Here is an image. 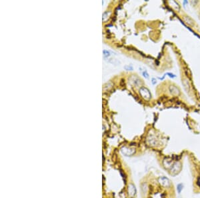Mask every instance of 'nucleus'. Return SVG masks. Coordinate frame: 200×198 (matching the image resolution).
I'll use <instances>...</instances> for the list:
<instances>
[{
    "label": "nucleus",
    "mask_w": 200,
    "mask_h": 198,
    "mask_svg": "<svg viewBox=\"0 0 200 198\" xmlns=\"http://www.w3.org/2000/svg\"><path fill=\"white\" fill-rule=\"evenodd\" d=\"M181 169V164L180 161H176L175 163H173L170 169L171 175H172L173 176H177L180 173Z\"/></svg>",
    "instance_id": "nucleus-1"
},
{
    "label": "nucleus",
    "mask_w": 200,
    "mask_h": 198,
    "mask_svg": "<svg viewBox=\"0 0 200 198\" xmlns=\"http://www.w3.org/2000/svg\"><path fill=\"white\" fill-rule=\"evenodd\" d=\"M140 95H141L143 99H145V100H150L151 98V93L149 91L148 88H145V87H141L140 89Z\"/></svg>",
    "instance_id": "nucleus-2"
},
{
    "label": "nucleus",
    "mask_w": 200,
    "mask_h": 198,
    "mask_svg": "<svg viewBox=\"0 0 200 198\" xmlns=\"http://www.w3.org/2000/svg\"><path fill=\"white\" fill-rule=\"evenodd\" d=\"M158 182L163 188H170L171 186V181L166 177L162 176L158 178Z\"/></svg>",
    "instance_id": "nucleus-3"
},
{
    "label": "nucleus",
    "mask_w": 200,
    "mask_h": 198,
    "mask_svg": "<svg viewBox=\"0 0 200 198\" xmlns=\"http://www.w3.org/2000/svg\"><path fill=\"white\" fill-rule=\"evenodd\" d=\"M121 153L125 156H131L133 155V153H135V149L134 148H127V147H123L121 149Z\"/></svg>",
    "instance_id": "nucleus-4"
},
{
    "label": "nucleus",
    "mask_w": 200,
    "mask_h": 198,
    "mask_svg": "<svg viewBox=\"0 0 200 198\" xmlns=\"http://www.w3.org/2000/svg\"><path fill=\"white\" fill-rule=\"evenodd\" d=\"M128 196L130 198H133L136 194V188L133 183H130L128 187Z\"/></svg>",
    "instance_id": "nucleus-5"
},
{
    "label": "nucleus",
    "mask_w": 200,
    "mask_h": 198,
    "mask_svg": "<svg viewBox=\"0 0 200 198\" xmlns=\"http://www.w3.org/2000/svg\"><path fill=\"white\" fill-rule=\"evenodd\" d=\"M169 91L171 95H175V96H178L180 94V90L179 89V88L175 87V85H170L169 87Z\"/></svg>",
    "instance_id": "nucleus-6"
},
{
    "label": "nucleus",
    "mask_w": 200,
    "mask_h": 198,
    "mask_svg": "<svg viewBox=\"0 0 200 198\" xmlns=\"http://www.w3.org/2000/svg\"><path fill=\"white\" fill-rule=\"evenodd\" d=\"M183 85L184 86V88H185V91L187 92H189L191 90V86H190V82L188 81V80L187 79H183V80L182 81Z\"/></svg>",
    "instance_id": "nucleus-7"
},
{
    "label": "nucleus",
    "mask_w": 200,
    "mask_h": 198,
    "mask_svg": "<svg viewBox=\"0 0 200 198\" xmlns=\"http://www.w3.org/2000/svg\"><path fill=\"white\" fill-rule=\"evenodd\" d=\"M173 164V161H171V159H165V160L163 161V166L166 168H171Z\"/></svg>",
    "instance_id": "nucleus-8"
},
{
    "label": "nucleus",
    "mask_w": 200,
    "mask_h": 198,
    "mask_svg": "<svg viewBox=\"0 0 200 198\" xmlns=\"http://www.w3.org/2000/svg\"><path fill=\"white\" fill-rule=\"evenodd\" d=\"M184 20L188 24H189L191 26H193L194 25V21L191 18L189 17V16H184Z\"/></svg>",
    "instance_id": "nucleus-9"
},
{
    "label": "nucleus",
    "mask_w": 200,
    "mask_h": 198,
    "mask_svg": "<svg viewBox=\"0 0 200 198\" xmlns=\"http://www.w3.org/2000/svg\"><path fill=\"white\" fill-rule=\"evenodd\" d=\"M131 79H131L132 83H133V85H135L136 87H138V86H140V85H141V80H140L139 78H136V77H133Z\"/></svg>",
    "instance_id": "nucleus-10"
},
{
    "label": "nucleus",
    "mask_w": 200,
    "mask_h": 198,
    "mask_svg": "<svg viewBox=\"0 0 200 198\" xmlns=\"http://www.w3.org/2000/svg\"><path fill=\"white\" fill-rule=\"evenodd\" d=\"M108 61L109 63H111V64H113V65H119V64L121 63L120 61L116 59H113V58L109 59Z\"/></svg>",
    "instance_id": "nucleus-11"
},
{
    "label": "nucleus",
    "mask_w": 200,
    "mask_h": 198,
    "mask_svg": "<svg viewBox=\"0 0 200 198\" xmlns=\"http://www.w3.org/2000/svg\"><path fill=\"white\" fill-rule=\"evenodd\" d=\"M170 4H171V5H172V7L175 10H180V5H179V4H178V3L176 2V1H170Z\"/></svg>",
    "instance_id": "nucleus-12"
},
{
    "label": "nucleus",
    "mask_w": 200,
    "mask_h": 198,
    "mask_svg": "<svg viewBox=\"0 0 200 198\" xmlns=\"http://www.w3.org/2000/svg\"><path fill=\"white\" fill-rule=\"evenodd\" d=\"M183 189V185L182 183H179L177 186V191H178V193H181Z\"/></svg>",
    "instance_id": "nucleus-13"
},
{
    "label": "nucleus",
    "mask_w": 200,
    "mask_h": 198,
    "mask_svg": "<svg viewBox=\"0 0 200 198\" xmlns=\"http://www.w3.org/2000/svg\"><path fill=\"white\" fill-rule=\"evenodd\" d=\"M123 68L125 69V70H127V71H132L133 69V67L131 65H125V66L123 67Z\"/></svg>",
    "instance_id": "nucleus-14"
},
{
    "label": "nucleus",
    "mask_w": 200,
    "mask_h": 198,
    "mask_svg": "<svg viewBox=\"0 0 200 198\" xmlns=\"http://www.w3.org/2000/svg\"><path fill=\"white\" fill-rule=\"evenodd\" d=\"M110 55H111V54H110V51L107 50H103V55H104V57H105V58L110 57Z\"/></svg>",
    "instance_id": "nucleus-15"
},
{
    "label": "nucleus",
    "mask_w": 200,
    "mask_h": 198,
    "mask_svg": "<svg viewBox=\"0 0 200 198\" xmlns=\"http://www.w3.org/2000/svg\"><path fill=\"white\" fill-rule=\"evenodd\" d=\"M143 77L145 78H149V77H150V75H149V74H148V71L146 70H145L144 71H143Z\"/></svg>",
    "instance_id": "nucleus-16"
},
{
    "label": "nucleus",
    "mask_w": 200,
    "mask_h": 198,
    "mask_svg": "<svg viewBox=\"0 0 200 198\" xmlns=\"http://www.w3.org/2000/svg\"><path fill=\"white\" fill-rule=\"evenodd\" d=\"M166 75H168L169 76H170V78H175V77H176L174 74H173V73H166Z\"/></svg>",
    "instance_id": "nucleus-17"
},
{
    "label": "nucleus",
    "mask_w": 200,
    "mask_h": 198,
    "mask_svg": "<svg viewBox=\"0 0 200 198\" xmlns=\"http://www.w3.org/2000/svg\"><path fill=\"white\" fill-rule=\"evenodd\" d=\"M151 82H152V83L153 85H155V84H156V83H157V79H156L155 78H152V79H151Z\"/></svg>",
    "instance_id": "nucleus-18"
}]
</instances>
